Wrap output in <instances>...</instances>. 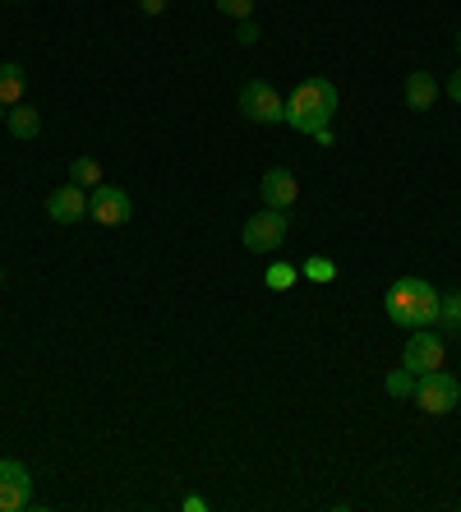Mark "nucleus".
Masks as SVG:
<instances>
[{
    "instance_id": "1",
    "label": "nucleus",
    "mask_w": 461,
    "mask_h": 512,
    "mask_svg": "<svg viewBox=\"0 0 461 512\" xmlns=\"http://www.w3.org/2000/svg\"><path fill=\"white\" fill-rule=\"evenodd\" d=\"M438 300L443 291L429 286L425 277H397L383 296V314L397 328H438Z\"/></svg>"
},
{
    "instance_id": "2",
    "label": "nucleus",
    "mask_w": 461,
    "mask_h": 512,
    "mask_svg": "<svg viewBox=\"0 0 461 512\" xmlns=\"http://www.w3.org/2000/svg\"><path fill=\"white\" fill-rule=\"evenodd\" d=\"M337 107H342V97H337V84H332V79H305L296 93L286 97V120L282 125H291L296 134H309V139H314L319 130L332 125Z\"/></svg>"
},
{
    "instance_id": "3",
    "label": "nucleus",
    "mask_w": 461,
    "mask_h": 512,
    "mask_svg": "<svg viewBox=\"0 0 461 512\" xmlns=\"http://www.w3.org/2000/svg\"><path fill=\"white\" fill-rule=\"evenodd\" d=\"M415 402L425 416H448L452 406L461 402V383L448 370H425L415 374Z\"/></svg>"
},
{
    "instance_id": "4",
    "label": "nucleus",
    "mask_w": 461,
    "mask_h": 512,
    "mask_svg": "<svg viewBox=\"0 0 461 512\" xmlns=\"http://www.w3.org/2000/svg\"><path fill=\"white\" fill-rule=\"evenodd\" d=\"M286 231H291V222H286L282 208H263V213H254L245 227H240V240H245L249 254H277Z\"/></svg>"
},
{
    "instance_id": "5",
    "label": "nucleus",
    "mask_w": 461,
    "mask_h": 512,
    "mask_svg": "<svg viewBox=\"0 0 461 512\" xmlns=\"http://www.w3.org/2000/svg\"><path fill=\"white\" fill-rule=\"evenodd\" d=\"M240 116L254 120V125H282L286 120V102L277 97V88L263 84V79H249L240 88Z\"/></svg>"
},
{
    "instance_id": "6",
    "label": "nucleus",
    "mask_w": 461,
    "mask_h": 512,
    "mask_svg": "<svg viewBox=\"0 0 461 512\" xmlns=\"http://www.w3.org/2000/svg\"><path fill=\"white\" fill-rule=\"evenodd\" d=\"M443 356H448L443 333H434V328H411V337H406V346H402V365H406V370H415V374L443 370Z\"/></svg>"
},
{
    "instance_id": "7",
    "label": "nucleus",
    "mask_w": 461,
    "mask_h": 512,
    "mask_svg": "<svg viewBox=\"0 0 461 512\" xmlns=\"http://www.w3.org/2000/svg\"><path fill=\"white\" fill-rule=\"evenodd\" d=\"M88 217H93L97 227H125L134 217V203L120 185H97V190L88 194Z\"/></svg>"
},
{
    "instance_id": "8",
    "label": "nucleus",
    "mask_w": 461,
    "mask_h": 512,
    "mask_svg": "<svg viewBox=\"0 0 461 512\" xmlns=\"http://www.w3.org/2000/svg\"><path fill=\"white\" fill-rule=\"evenodd\" d=\"M33 503V476L24 462L0 457V512H24Z\"/></svg>"
},
{
    "instance_id": "9",
    "label": "nucleus",
    "mask_w": 461,
    "mask_h": 512,
    "mask_svg": "<svg viewBox=\"0 0 461 512\" xmlns=\"http://www.w3.org/2000/svg\"><path fill=\"white\" fill-rule=\"evenodd\" d=\"M47 217L51 222H60V227H74V222H83L88 217V194H83V185H56V190L47 194Z\"/></svg>"
},
{
    "instance_id": "10",
    "label": "nucleus",
    "mask_w": 461,
    "mask_h": 512,
    "mask_svg": "<svg viewBox=\"0 0 461 512\" xmlns=\"http://www.w3.org/2000/svg\"><path fill=\"white\" fill-rule=\"evenodd\" d=\"M259 199H263V208H282L286 213V208L300 199V180L286 167H268L259 180Z\"/></svg>"
},
{
    "instance_id": "11",
    "label": "nucleus",
    "mask_w": 461,
    "mask_h": 512,
    "mask_svg": "<svg viewBox=\"0 0 461 512\" xmlns=\"http://www.w3.org/2000/svg\"><path fill=\"white\" fill-rule=\"evenodd\" d=\"M438 102V79L429 70L406 74V107L411 111H429Z\"/></svg>"
},
{
    "instance_id": "12",
    "label": "nucleus",
    "mask_w": 461,
    "mask_h": 512,
    "mask_svg": "<svg viewBox=\"0 0 461 512\" xmlns=\"http://www.w3.org/2000/svg\"><path fill=\"white\" fill-rule=\"evenodd\" d=\"M5 125H10L14 139H37V134H42V116H37V107H28V102L5 111Z\"/></svg>"
},
{
    "instance_id": "13",
    "label": "nucleus",
    "mask_w": 461,
    "mask_h": 512,
    "mask_svg": "<svg viewBox=\"0 0 461 512\" xmlns=\"http://www.w3.org/2000/svg\"><path fill=\"white\" fill-rule=\"evenodd\" d=\"M24 88H28V79H24V65H0V102L5 107H19L24 102Z\"/></svg>"
},
{
    "instance_id": "14",
    "label": "nucleus",
    "mask_w": 461,
    "mask_h": 512,
    "mask_svg": "<svg viewBox=\"0 0 461 512\" xmlns=\"http://www.w3.org/2000/svg\"><path fill=\"white\" fill-rule=\"evenodd\" d=\"M438 328L461 337V286L457 291H443V300H438Z\"/></svg>"
},
{
    "instance_id": "15",
    "label": "nucleus",
    "mask_w": 461,
    "mask_h": 512,
    "mask_svg": "<svg viewBox=\"0 0 461 512\" xmlns=\"http://www.w3.org/2000/svg\"><path fill=\"white\" fill-rule=\"evenodd\" d=\"M70 180L74 185H83V190H97V185H102V162H97V157H74Z\"/></svg>"
},
{
    "instance_id": "16",
    "label": "nucleus",
    "mask_w": 461,
    "mask_h": 512,
    "mask_svg": "<svg viewBox=\"0 0 461 512\" xmlns=\"http://www.w3.org/2000/svg\"><path fill=\"white\" fill-rule=\"evenodd\" d=\"M383 393L388 397H415V370H388V379H383Z\"/></svg>"
},
{
    "instance_id": "17",
    "label": "nucleus",
    "mask_w": 461,
    "mask_h": 512,
    "mask_svg": "<svg viewBox=\"0 0 461 512\" xmlns=\"http://www.w3.org/2000/svg\"><path fill=\"white\" fill-rule=\"evenodd\" d=\"M300 277H309V282H332V277H337V263L323 259V254H314V259L300 263Z\"/></svg>"
},
{
    "instance_id": "18",
    "label": "nucleus",
    "mask_w": 461,
    "mask_h": 512,
    "mask_svg": "<svg viewBox=\"0 0 461 512\" xmlns=\"http://www.w3.org/2000/svg\"><path fill=\"white\" fill-rule=\"evenodd\" d=\"M296 282H300L296 263H272V268H268V286H272V291H291Z\"/></svg>"
},
{
    "instance_id": "19",
    "label": "nucleus",
    "mask_w": 461,
    "mask_h": 512,
    "mask_svg": "<svg viewBox=\"0 0 461 512\" xmlns=\"http://www.w3.org/2000/svg\"><path fill=\"white\" fill-rule=\"evenodd\" d=\"M213 5L226 19H249V14H254V0H213Z\"/></svg>"
},
{
    "instance_id": "20",
    "label": "nucleus",
    "mask_w": 461,
    "mask_h": 512,
    "mask_svg": "<svg viewBox=\"0 0 461 512\" xmlns=\"http://www.w3.org/2000/svg\"><path fill=\"white\" fill-rule=\"evenodd\" d=\"M259 24H254V19H240V28H236V42L240 47H254V42H259Z\"/></svg>"
},
{
    "instance_id": "21",
    "label": "nucleus",
    "mask_w": 461,
    "mask_h": 512,
    "mask_svg": "<svg viewBox=\"0 0 461 512\" xmlns=\"http://www.w3.org/2000/svg\"><path fill=\"white\" fill-rule=\"evenodd\" d=\"M448 97L461 107V70H452V79H448Z\"/></svg>"
},
{
    "instance_id": "22",
    "label": "nucleus",
    "mask_w": 461,
    "mask_h": 512,
    "mask_svg": "<svg viewBox=\"0 0 461 512\" xmlns=\"http://www.w3.org/2000/svg\"><path fill=\"white\" fill-rule=\"evenodd\" d=\"M180 508H185V512H203V508H208V503H203L199 494H185V503H180Z\"/></svg>"
},
{
    "instance_id": "23",
    "label": "nucleus",
    "mask_w": 461,
    "mask_h": 512,
    "mask_svg": "<svg viewBox=\"0 0 461 512\" xmlns=\"http://www.w3.org/2000/svg\"><path fill=\"white\" fill-rule=\"evenodd\" d=\"M139 10H143V14H162L166 0H139Z\"/></svg>"
},
{
    "instance_id": "24",
    "label": "nucleus",
    "mask_w": 461,
    "mask_h": 512,
    "mask_svg": "<svg viewBox=\"0 0 461 512\" xmlns=\"http://www.w3.org/2000/svg\"><path fill=\"white\" fill-rule=\"evenodd\" d=\"M5 111H10V107H5V102H0V120H5Z\"/></svg>"
},
{
    "instance_id": "25",
    "label": "nucleus",
    "mask_w": 461,
    "mask_h": 512,
    "mask_svg": "<svg viewBox=\"0 0 461 512\" xmlns=\"http://www.w3.org/2000/svg\"><path fill=\"white\" fill-rule=\"evenodd\" d=\"M452 42H457V51H461V33H457V37H452Z\"/></svg>"
},
{
    "instance_id": "26",
    "label": "nucleus",
    "mask_w": 461,
    "mask_h": 512,
    "mask_svg": "<svg viewBox=\"0 0 461 512\" xmlns=\"http://www.w3.org/2000/svg\"><path fill=\"white\" fill-rule=\"evenodd\" d=\"M5 5H19V0H5Z\"/></svg>"
}]
</instances>
